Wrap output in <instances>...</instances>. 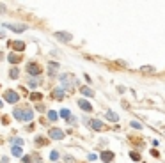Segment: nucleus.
<instances>
[{
    "instance_id": "obj_8",
    "label": "nucleus",
    "mask_w": 165,
    "mask_h": 163,
    "mask_svg": "<svg viewBox=\"0 0 165 163\" xmlns=\"http://www.w3.org/2000/svg\"><path fill=\"white\" fill-rule=\"evenodd\" d=\"M89 124H91L92 129H96V131H101V129H103V122L98 121V119H92V121H89Z\"/></svg>"
},
{
    "instance_id": "obj_26",
    "label": "nucleus",
    "mask_w": 165,
    "mask_h": 163,
    "mask_svg": "<svg viewBox=\"0 0 165 163\" xmlns=\"http://www.w3.org/2000/svg\"><path fill=\"white\" fill-rule=\"evenodd\" d=\"M64 162H66V163H76V160H75L73 156H66V158H64Z\"/></svg>"
},
{
    "instance_id": "obj_23",
    "label": "nucleus",
    "mask_w": 165,
    "mask_h": 163,
    "mask_svg": "<svg viewBox=\"0 0 165 163\" xmlns=\"http://www.w3.org/2000/svg\"><path fill=\"white\" fill-rule=\"evenodd\" d=\"M140 71H142V73H153V71H154V67H151V66H144Z\"/></svg>"
},
{
    "instance_id": "obj_31",
    "label": "nucleus",
    "mask_w": 165,
    "mask_h": 163,
    "mask_svg": "<svg viewBox=\"0 0 165 163\" xmlns=\"http://www.w3.org/2000/svg\"><path fill=\"white\" fill-rule=\"evenodd\" d=\"M21 144H23L21 138H14V145H21Z\"/></svg>"
},
{
    "instance_id": "obj_30",
    "label": "nucleus",
    "mask_w": 165,
    "mask_h": 163,
    "mask_svg": "<svg viewBox=\"0 0 165 163\" xmlns=\"http://www.w3.org/2000/svg\"><path fill=\"white\" fill-rule=\"evenodd\" d=\"M36 110H37V112H44V106H43V105H37Z\"/></svg>"
},
{
    "instance_id": "obj_25",
    "label": "nucleus",
    "mask_w": 165,
    "mask_h": 163,
    "mask_svg": "<svg viewBox=\"0 0 165 163\" xmlns=\"http://www.w3.org/2000/svg\"><path fill=\"white\" fill-rule=\"evenodd\" d=\"M30 98H32L34 101H39V99H41V94H39V92H32V94H30Z\"/></svg>"
},
{
    "instance_id": "obj_27",
    "label": "nucleus",
    "mask_w": 165,
    "mask_h": 163,
    "mask_svg": "<svg viewBox=\"0 0 165 163\" xmlns=\"http://www.w3.org/2000/svg\"><path fill=\"white\" fill-rule=\"evenodd\" d=\"M21 162H23V163H32V158H30V156H23V158H21Z\"/></svg>"
},
{
    "instance_id": "obj_3",
    "label": "nucleus",
    "mask_w": 165,
    "mask_h": 163,
    "mask_svg": "<svg viewBox=\"0 0 165 163\" xmlns=\"http://www.w3.org/2000/svg\"><path fill=\"white\" fill-rule=\"evenodd\" d=\"M48 137L53 138V140H62V138H64V131L59 129V128H52V129L48 131Z\"/></svg>"
},
{
    "instance_id": "obj_13",
    "label": "nucleus",
    "mask_w": 165,
    "mask_h": 163,
    "mask_svg": "<svg viewBox=\"0 0 165 163\" xmlns=\"http://www.w3.org/2000/svg\"><path fill=\"white\" fill-rule=\"evenodd\" d=\"M80 92H82L85 98H92V96H94V90H92L91 87H80Z\"/></svg>"
},
{
    "instance_id": "obj_20",
    "label": "nucleus",
    "mask_w": 165,
    "mask_h": 163,
    "mask_svg": "<svg viewBox=\"0 0 165 163\" xmlns=\"http://www.w3.org/2000/svg\"><path fill=\"white\" fill-rule=\"evenodd\" d=\"M130 158L135 160V162H140V154L139 153H130Z\"/></svg>"
},
{
    "instance_id": "obj_21",
    "label": "nucleus",
    "mask_w": 165,
    "mask_h": 163,
    "mask_svg": "<svg viewBox=\"0 0 165 163\" xmlns=\"http://www.w3.org/2000/svg\"><path fill=\"white\" fill-rule=\"evenodd\" d=\"M13 114H14V117H16L18 121H21V108H14V112H13Z\"/></svg>"
},
{
    "instance_id": "obj_24",
    "label": "nucleus",
    "mask_w": 165,
    "mask_h": 163,
    "mask_svg": "<svg viewBox=\"0 0 165 163\" xmlns=\"http://www.w3.org/2000/svg\"><path fill=\"white\" fill-rule=\"evenodd\" d=\"M50 160H52V162L59 160V153H57V151H52V153H50Z\"/></svg>"
},
{
    "instance_id": "obj_10",
    "label": "nucleus",
    "mask_w": 165,
    "mask_h": 163,
    "mask_svg": "<svg viewBox=\"0 0 165 163\" xmlns=\"http://www.w3.org/2000/svg\"><path fill=\"white\" fill-rule=\"evenodd\" d=\"M4 27H7V28H11V30H14V32H23L27 27L25 25H11V23H5Z\"/></svg>"
},
{
    "instance_id": "obj_11",
    "label": "nucleus",
    "mask_w": 165,
    "mask_h": 163,
    "mask_svg": "<svg viewBox=\"0 0 165 163\" xmlns=\"http://www.w3.org/2000/svg\"><path fill=\"white\" fill-rule=\"evenodd\" d=\"M64 96H66V94H64V89H55L53 92H52V98L59 99V101H60V99H64Z\"/></svg>"
},
{
    "instance_id": "obj_5",
    "label": "nucleus",
    "mask_w": 165,
    "mask_h": 163,
    "mask_svg": "<svg viewBox=\"0 0 165 163\" xmlns=\"http://www.w3.org/2000/svg\"><path fill=\"white\" fill-rule=\"evenodd\" d=\"M53 36H55L59 41H62V43H69V41H71V37H73L69 32H55Z\"/></svg>"
},
{
    "instance_id": "obj_37",
    "label": "nucleus",
    "mask_w": 165,
    "mask_h": 163,
    "mask_svg": "<svg viewBox=\"0 0 165 163\" xmlns=\"http://www.w3.org/2000/svg\"><path fill=\"white\" fill-rule=\"evenodd\" d=\"M0 108H2V101H0Z\"/></svg>"
},
{
    "instance_id": "obj_9",
    "label": "nucleus",
    "mask_w": 165,
    "mask_h": 163,
    "mask_svg": "<svg viewBox=\"0 0 165 163\" xmlns=\"http://www.w3.org/2000/svg\"><path fill=\"white\" fill-rule=\"evenodd\" d=\"M32 110H29V108H25V110H21V121H32Z\"/></svg>"
},
{
    "instance_id": "obj_4",
    "label": "nucleus",
    "mask_w": 165,
    "mask_h": 163,
    "mask_svg": "<svg viewBox=\"0 0 165 163\" xmlns=\"http://www.w3.org/2000/svg\"><path fill=\"white\" fill-rule=\"evenodd\" d=\"M4 99H5V101H9V103H18L20 96L14 92V90H5V94H4Z\"/></svg>"
},
{
    "instance_id": "obj_34",
    "label": "nucleus",
    "mask_w": 165,
    "mask_h": 163,
    "mask_svg": "<svg viewBox=\"0 0 165 163\" xmlns=\"http://www.w3.org/2000/svg\"><path fill=\"white\" fill-rule=\"evenodd\" d=\"M5 13V7H4V4H0V14H4Z\"/></svg>"
},
{
    "instance_id": "obj_18",
    "label": "nucleus",
    "mask_w": 165,
    "mask_h": 163,
    "mask_svg": "<svg viewBox=\"0 0 165 163\" xmlns=\"http://www.w3.org/2000/svg\"><path fill=\"white\" fill-rule=\"evenodd\" d=\"M21 153H23V149L20 145H14L13 147V156H21Z\"/></svg>"
},
{
    "instance_id": "obj_2",
    "label": "nucleus",
    "mask_w": 165,
    "mask_h": 163,
    "mask_svg": "<svg viewBox=\"0 0 165 163\" xmlns=\"http://www.w3.org/2000/svg\"><path fill=\"white\" fill-rule=\"evenodd\" d=\"M27 73L32 75V76H39V75H41V66L36 64V62H30V64L27 66Z\"/></svg>"
},
{
    "instance_id": "obj_15",
    "label": "nucleus",
    "mask_w": 165,
    "mask_h": 163,
    "mask_svg": "<svg viewBox=\"0 0 165 163\" xmlns=\"http://www.w3.org/2000/svg\"><path fill=\"white\" fill-rule=\"evenodd\" d=\"M105 117H107L108 121H112V122H119V117H117V115H115V114H114L112 110H108V112L105 114Z\"/></svg>"
},
{
    "instance_id": "obj_36",
    "label": "nucleus",
    "mask_w": 165,
    "mask_h": 163,
    "mask_svg": "<svg viewBox=\"0 0 165 163\" xmlns=\"http://www.w3.org/2000/svg\"><path fill=\"white\" fill-rule=\"evenodd\" d=\"M2 57H4V55H2V52H0V61H2Z\"/></svg>"
},
{
    "instance_id": "obj_7",
    "label": "nucleus",
    "mask_w": 165,
    "mask_h": 163,
    "mask_svg": "<svg viewBox=\"0 0 165 163\" xmlns=\"http://www.w3.org/2000/svg\"><path fill=\"white\" fill-rule=\"evenodd\" d=\"M101 160L105 163H110L114 160V153H112V151H103V153H101Z\"/></svg>"
},
{
    "instance_id": "obj_29",
    "label": "nucleus",
    "mask_w": 165,
    "mask_h": 163,
    "mask_svg": "<svg viewBox=\"0 0 165 163\" xmlns=\"http://www.w3.org/2000/svg\"><path fill=\"white\" fill-rule=\"evenodd\" d=\"M131 126H133V128H137V129H140V128H142V126H140V122H137V121H131Z\"/></svg>"
},
{
    "instance_id": "obj_33",
    "label": "nucleus",
    "mask_w": 165,
    "mask_h": 163,
    "mask_svg": "<svg viewBox=\"0 0 165 163\" xmlns=\"http://www.w3.org/2000/svg\"><path fill=\"white\" fill-rule=\"evenodd\" d=\"M34 163H43V160H41V158L36 154V156H34Z\"/></svg>"
},
{
    "instance_id": "obj_19",
    "label": "nucleus",
    "mask_w": 165,
    "mask_h": 163,
    "mask_svg": "<svg viewBox=\"0 0 165 163\" xmlns=\"http://www.w3.org/2000/svg\"><path fill=\"white\" fill-rule=\"evenodd\" d=\"M57 117H59V115H57V112H53V110H50V112H48V119H50V121H57Z\"/></svg>"
},
{
    "instance_id": "obj_32",
    "label": "nucleus",
    "mask_w": 165,
    "mask_h": 163,
    "mask_svg": "<svg viewBox=\"0 0 165 163\" xmlns=\"http://www.w3.org/2000/svg\"><path fill=\"white\" fill-rule=\"evenodd\" d=\"M36 144H39V145H43V144H46V140H43V138H36Z\"/></svg>"
},
{
    "instance_id": "obj_35",
    "label": "nucleus",
    "mask_w": 165,
    "mask_h": 163,
    "mask_svg": "<svg viewBox=\"0 0 165 163\" xmlns=\"http://www.w3.org/2000/svg\"><path fill=\"white\" fill-rule=\"evenodd\" d=\"M68 122H69V124H75V122H76V117H71V119H69Z\"/></svg>"
},
{
    "instance_id": "obj_1",
    "label": "nucleus",
    "mask_w": 165,
    "mask_h": 163,
    "mask_svg": "<svg viewBox=\"0 0 165 163\" xmlns=\"http://www.w3.org/2000/svg\"><path fill=\"white\" fill-rule=\"evenodd\" d=\"M60 83H62V87H64V89L71 90V89L75 87V83H76V78H75L73 75L64 73V75H60Z\"/></svg>"
},
{
    "instance_id": "obj_28",
    "label": "nucleus",
    "mask_w": 165,
    "mask_h": 163,
    "mask_svg": "<svg viewBox=\"0 0 165 163\" xmlns=\"http://www.w3.org/2000/svg\"><path fill=\"white\" fill-rule=\"evenodd\" d=\"M29 85H30V87H36V85H37V80H36V78H30V80H29Z\"/></svg>"
},
{
    "instance_id": "obj_12",
    "label": "nucleus",
    "mask_w": 165,
    "mask_h": 163,
    "mask_svg": "<svg viewBox=\"0 0 165 163\" xmlns=\"http://www.w3.org/2000/svg\"><path fill=\"white\" fill-rule=\"evenodd\" d=\"M16 52H23L25 50V43H21V41H13V43H9Z\"/></svg>"
},
{
    "instance_id": "obj_14",
    "label": "nucleus",
    "mask_w": 165,
    "mask_h": 163,
    "mask_svg": "<svg viewBox=\"0 0 165 163\" xmlns=\"http://www.w3.org/2000/svg\"><path fill=\"white\" fill-rule=\"evenodd\" d=\"M57 69H59V64H57V62H50V64H48V73H50L52 76L57 73Z\"/></svg>"
},
{
    "instance_id": "obj_22",
    "label": "nucleus",
    "mask_w": 165,
    "mask_h": 163,
    "mask_svg": "<svg viewBox=\"0 0 165 163\" xmlns=\"http://www.w3.org/2000/svg\"><path fill=\"white\" fill-rule=\"evenodd\" d=\"M18 75H20V71L16 69V67H13V69H11V78H14V80H16V78H18Z\"/></svg>"
},
{
    "instance_id": "obj_17",
    "label": "nucleus",
    "mask_w": 165,
    "mask_h": 163,
    "mask_svg": "<svg viewBox=\"0 0 165 163\" xmlns=\"http://www.w3.org/2000/svg\"><path fill=\"white\" fill-rule=\"evenodd\" d=\"M60 117H62V119H68V121H69V119H71V112H69L68 108H64V110H60Z\"/></svg>"
},
{
    "instance_id": "obj_16",
    "label": "nucleus",
    "mask_w": 165,
    "mask_h": 163,
    "mask_svg": "<svg viewBox=\"0 0 165 163\" xmlns=\"http://www.w3.org/2000/svg\"><path fill=\"white\" fill-rule=\"evenodd\" d=\"M9 62L11 64H18V62H21V57L16 55V53H9Z\"/></svg>"
},
{
    "instance_id": "obj_6",
    "label": "nucleus",
    "mask_w": 165,
    "mask_h": 163,
    "mask_svg": "<svg viewBox=\"0 0 165 163\" xmlns=\"http://www.w3.org/2000/svg\"><path fill=\"white\" fill-rule=\"evenodd\" d=\"M78 106H80L84 112H91L92 110V105L89 101H85V99H78Z\"/></svg>"
}]
</instances>
